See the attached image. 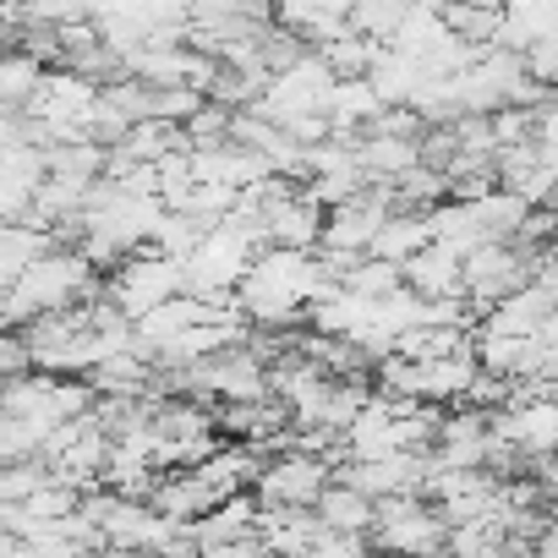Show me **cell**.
Masks as SVG:
<instances>
[{
	"instance_id": "603a6c76",
	"label": "cell",
	"mask_w": 558,
	"mask_h": 558,
	"mask_svg": "<svg viewBox=\"0 0 558 558\" xmlns=\"http://www.w3.org/2000/svg\"><path fill=\"white\" fill-rule=\"evenodd\" d=\"M422 246H433V225H427V214H389V225L378 230V241H373V257H384V263H411Z\"/></svg>"
},
{
	"instance_id": "4316f807",
	"label": "cell",
	"mask_w": 558,
	"mask_h": 558,
	"mask_svg": "<svg viewBox=\"0 0 558 558\" xmlns=\"http://www.w3.org/2000/svg\"><path fill=\"white\" fill-rule=\"evenodd\" d=\"M318 56H324V61H329V66H335L340 77H367V72H373V61L384 56V45H373L367 34L345 28V34H340V39H329V45H324Z\"/></svg>"
},
{
	"instance_id": "2e32d148",
	"label": "cell",
	"mask_w": 558,
	"mask_h": 558,
	"mask_svg": "<svg viewBox=\"0 0 558 558\" xmlns=\"http://www.w3.org/2000/svg\"><path fill=\"white\" fill-rule=\"evenodd\" d=\"M553 307H558V302H553V296H547L542 286H525V291H514L509 302H498V307L487 313V324H482V335H509V340H536Z\"/></svg>"
},
{
	"instance_id": "9c48e42d",
	"label": "cell",
	"mask_w": 558,
	"mask_h": 558,
	"mask_svg": "<svg viewBox=\"0 0 558 558\" xmlns=\"http://www.w3.org/2000/svg\"><path fill=\"white\" fill-rule=\"evenodd\" d=\"M536 257L531 252H520L514 241H487L482 252H471L465 257V302L476 307V313H493L498 302H509L514 291H525V286H536Z\"/></svg>"
},
{
	"instance_id": "d6986e66",
	"label": "cell",
	"mask_w": 558,
	"mask_h": 558,
	"mask_svg": "<svg viewBox=\"0 0 558 558\" xmlns=\"http://www.w3.org/2000/svg\"><path fill=\"white\" fill-rule=\"evenodd\" d=\"M45 77H50V66L34 50H12L7 61H0V105H7V116H28V105L39 99Z\"/></svg>"
},
{
	"instance_id": "8992f818",
	"label": "cell",
	"mask_w": 558,
	"mask_h": 558,
	"mask_svg": "<svg viewBox=\"0 0 558 558\" xmlns=\"http://www.w3.org/2000/svg\"><path fill=\"white\" fill-rule=\"evenodd\" d=\"M335 476H340V460L335 454H318V449L291 444V449H279L274 460H263L252 498L263 509H318V498L335 487Z\"/></svg>"
},
{
	"instance_id": "cb8c5ba5",
	"label": "cell",
	"mask_w": 558,
	"mask_h": 558,
	"mask_svg": "<svg viewBox=\"0 0 558 558\" xmlns=\"http://www.w3.org/2000/svg\"><path fill=\"white\" fill-rule=\"evenodd\" d=\"M416 12V0H356V17H351V28L356 34H367L373 45H395V34L405 28V17Z\"/></svg>"
},
{
	"instance_id": "8fae6325",
	"label": "cell",
	"mask_w": 558,
	"mask_h": 558,
	"mask_svg": "<svg viewBox=\"0 0 558 558\" xmlns=\"http://www.w3.org/2000/svg\"><path fill=\"white\" fill-rule=\"evenodd\" d=\"M493 411H449L438 422V444H433V460L449 465V471H487V454H493Z\"/></svg>"
},
{
	"instance_id": "4fadbf2b",
	"label": "cell",
	"mask_w": 558,
	"mask_h": 558,
	"mask_svg": "<svg viewBox=\"0 0 558 558\" xmlns=\"http://www.w3.org/2000/svg\"><path fill=\"white\" fill-rule=\"evenodd\" d=\"M405 286L422 302H465V257L433 241L405 263Z\"/></svg>"
},
{
	"instance_id": "3957f363",
	"label": "cell",
	"mask_w": 558,
	"mask_h": 558,
	"mask_svg": "<svg viewBox=\"0 0 558 558\" xmlns=\"http://www.w3.org/2000/svg\"><path fill=\"white\" fill-rule=\"evenodd\" d=\"M257 252H268L252 230H241L235 219H225L219 230L203 235V246L186 257V291L203 296V302H219V307H235V291L241 279L252 274Z\"/></svg>"
},
{
	"instance_id": "7a4b0ae2",
	"label": "cell",
	"mask_w": 558,
	"mask_h": 558,
	"mask_svg": "<svg viewBox=\"0 0 558 558\" xmlns=\"http://www.w3.org/2000/svg\"><path fill=\"white\" fill-rule=\"evenodd\" d=\"M94 263L77 252V246H56L45 252L17 286H7V329H28L50 313H72V307H88L99 291H94Z\"/></svg>"
},
{
	"instance_id": "7402d4cb",
	"label": "cell",
	"mask_w": 558,
	"mask_h": 558,
	"mask_svg": "<svg viewBox=\"0 0 558 558\" xmlns=\"http://www.w3.org/2000/svg\"><path fill=\"white\" fill-rule=\"evenodd\" d=\"M367 83H373L378 99L395 110V105H411V99H416V88L427 83V72H422V61H411V56H400V50H384V56L373 61Z\"/></svg>"
},
{
	"instance_id": "e0dca14e",
	"label": "cell",
	"mask_w": 558,
	"mask_h": 558,
	"mask_svg": "<svg viewBox=\"0 0 558 558\" xmlns=\"http://www.w3.org/2000/svg\"><path fill=\"white\" fill-rule=\"evenodd\" d=\"M389 105L378 99V88L367 83V77H340V88H335V105H329V121H335V137H345V143H356L378 116H384Z\"/></svg>"
},
{
	"instance_id": "7c38bea8",
	"label": "cell",
	"mask_w": 558,
	"mask_h": 558,
	"mask_svg": "<svg viewBox=\"0 0 558 558\" xmlns=\"http://www.w3.org/2000/svg\"><path fill=\"white\" fill-rule=\"evenodd\" d=\"M279 28H291L307 50H324L329 39H340L356 17V0H274Z\"/></svg>"
},
{
	"instance_id": "f1b7e54d",
	"label": "cell",
	"mask_w": 558,
	"mask_h": 558,
	"mask_svg": "<svg viewBox=\"0 0 558 558\" xmlns=\"http://www.w3.org/2000/svg\"><path fill=\"white\" fill-rule=\"evenodd\" d=\"M307 558H373V547H367V536H335V531H329Z\"/></svg>"
},
{
	"instance_id": "30bf717a",
	"label": "cell",
	"mask_w": 558,
	"mask_h": 558,
	"mask_svg": "<svg viewBox=\"0 0 558 558\" xmlns=\"http://www.w3.org/2000/svg\"><path fill=\"white\" fill-rule=\"evenodd\" d=\"M493 433L509 438L520 454L531 460H553L558 454V400L553 395H514L504 411H493Z\"/></svg>"
},
{
	"instance_id": "277c9868",
	"label": "cell",
	"mask_w": 558,
	"mask_h": 558,
	"mask_svg": "<svg viewBox=\"0 0 558 558\" xmlns=\"http://www.w3.org/2000/svg\"><path fill=\"white\" fill-rule=\"evenodd\" d=\"M482 378V362L476 351L465 356H438V362H405V356H384L378 362V384L389 400H411V405H454V400H471Z\"/></svg>"
},
{
	"instance_id": "44dd1931",
	"label": "cell",
	"mask_w": 558,
	"mask_h": 558,
	"mask_svg": "<svg viewBox=\"0 0 558 558\" xmlns=\"http://www.w3.org/2000/svg\"><path fill=\"white\" fill-rule=\"evenodd\" d=\"M444 45H454L449 17H444V12H433V7H416V12L405 17V28L395 34V45H389V50H400V56H411V61H433Z\"/></svg>"
},
{
	"instance_id": "5bb4252c",
	"label": "cell",
	"mask_w": 558,
	"mask_h": 558,
	"mask_svg": "<svg viewBox=\"0 0 558 558\" xmlns=\"http://www.w3.org/2000/svg\"><path fill=\"white\" fill-rule=\"evenodd\" d=\"M324 536H329V525L318 520V509H263L268 558H307Z\"/></svg>"
},
{
	"instance_id": "52a82bcc",
	"label": "cell",
	"mask_w": 558,
	"mask_h": 558,
	"mask_svg": "<svg viewBox=\"0 0 558 558\" xmlns=\"http://www.w3.org/2000/svg\"><path fill=\"white\" fill-rule=\"evenodd\" d=\"M335 88H340V72L318 50H307L296 66L274 72V83H268V94H263L257 110L268 121H279V126H291V121H307V116H329Z\"/></svg>"
},
{
	"instance_id": "1f68e13d",
	"label": "cell",
	"mask_w": 558,
	"mask_h": 558,
	"mask_svg": "<svg viewBox=\"0 0 558 558\" xmlns=\"http://www.w3.org/2000/svg\"><path fill=\"white\" fill-rule=\"evenodd\" d=\"M416 7H433V12H449V7H454V0H416Z\"/></svg>"
},
{
	"instance_id": "6da1fadb",
	"label": "cell",
	"mask_w": 558,
	"mask_h": 558,
	"mask_svg": "<svg viewBox=\"0 0 558 558\" xmlns=\"http://www.w3.org/2000/svg\"><path fill=\"white\" fill-rule=\"evenodd\" d=\"M329 291H340V279L329 274V263L318 252H296V246H268L257 252L252 274L241 279L235 307L246 324L257 329H291L302 324Z\"/></svg>"
},
{
	"instance_id": "5b68a950",
	"label": "cell",
	"mask_w": 558,
	"mask_h": 558,
	"mask_svg": "<svg viewBox=\"0 0 558 558\" xmlns=\"http://www.w3.org/2000/svg\"><path fill=\"white\" fill-rule=\"evenodd\" d=\"M367 542H373V553H389V558H449V520L438 514V504L427 493L384 498Z\"/></svg>"
},
{
	"instance_id": "ac0fdd59",
	"label": "cell",
	"mask_w": 558,
	"mask_h": 558,
	"mask_svg": "<svg viewBox=\"0 0 558 558\" xmlns=\"http://www.w3.org/2000/svg\"><path fill=\"white\" fill-rule=\"evenodd\" d=\"M318 520H324L335 536H373V525H378V498H367V493H356L351 482L335 476V487L318 498Z\"/></svg>"
},
{
	"instance_id": "f546056e",
	"label": "cell",
	"mask_w": 558,
	"mask_h": 558,
	"mask_svg": "<svg viewBox=\"0 0 558 558\" xmlns=\"http://www.w3.org/2000/svg\"><path fill=\"white\" fill-rule=\"evenodd\" d=\"M536 143L558 154V94H553V99L542 105V116H536Z\"/></svg>"
},
{
	"instance_id": "ffe728a7",
	"label": "cell",
	"mask_w": 558,
	"mask_h": 558,
	"mask_svg": "<svg viewBox=\"0 0 558 558\" xmlns=\"http://www.w3.org/2000/svg\"><path fill=\"white\" fill-rule=\"evenodd\" d=\"M45 252H56V230H39V225H7V235H0V279H7V286H17V279H23Z\"/></svg>"
},
{
	"instance_id": "ba28073f",
	"label": "cell",
	"mask_w": 558,
	"mask_h": 558,
	"mask_svg": "<svg viewBox=\"0 0 558 558\" xmlns=\"http://www.w3.org/2000/svg\"><path fill=\"white\" fill-rule=\"evenodd\" d=\"M105 296L137 324V318H148L154 307L186 296V263H175V257H165V252H137V257H126V263L110 274V291H105Z\"/></svg>"
},
{
	"instance_id": "9a60e30c",
	"label": "cell",
	"mask_w": 558,
	"mask_h": 558,
	"mask_svg": "<svg viewBox=\"0 0 558 558\" xmlns=\"http://www.w3.org/2000/svg\"><path fill=\"white\" fill-rule=\"evenodd\" d=\"M427 225H433V241L449 246V252H460V257H471V252H482V246L493 241L487 225H482L476 197H449V203H438V208L427 214Z\"/></svg>"
},
{
	"instance_id": "83f0119b",
	"label": "cell",
	"mask_w": 558,
	"mask_h": 558,
	"mask_svg": "<svg viewBox=\"0 0 558 558\" xmlns=\"http://www.w3.org/2000/svg\"><path fill=\"white\" fill-rule=\"evenodd\" d=\"M525 72H531L542 88H558V34H547V39H536V45L525 50Z\"/></svg>"
},
{
	"instance_id": "d4e9b609",
	"label": "cell",
	"mask_w": 558,
	"mask_h": 558,
	"mask_svg": "<svg viewBox=\"0 0 558 558\" xmlns=\"http://www.w3.org/2000/svg\"><path fill=\"white\" fill-rule=\"evenodd\" d=\"M444 17H449L454 39H465L471 50H493L498 34H504V12L498 7H476V0H454Z\"/></svg>"
},
{
	"instance_id": "d6a6232c",
	"label": "cell",
	"mask_w": 558,
	"mask_h": 558,
	"mask_svg": "<svg viewBox=\"0 0 558 558\" xmlns=\"http://www.w3.org/2000/svg\"><path fill=\"white\" fill-rule=\"evenodd\" d=\"M547 208H558V192H553V203H547Z\"/></svg>"
},
{
	"instance_id": "4dcf8cb0",
	"label": "cell",
	"mask_w": 558,
	"mask_h": 558,
	"mask_svg": "<svg viewBox=\"0 0 558 558\" xmlns=\"http://www.w3.org/2000/svg\"><path fill=\"white\" fill-rule=\"evenodd\" d=\"M536 286H542V291H547V296L558 302V252H553V257H547V263L536 268Z\"/></svg>"
},
{
	"instance_id": "484cf974",
	"label": "cell",
	"mask_w": 558,
	"mask_h": 558,
	"mask_svg": "<svg viewBox=\"0 0 558 558\" xmlns=\"http://www.w3.org/2000/svg\"><path fill=\"white\" fill-rule=\"evenodd\" d=\"M345 291L367 296V302H389L405 291V268L400 263H384V257H362L351 274H345Z\"/></svg>"
}]
</instances>
